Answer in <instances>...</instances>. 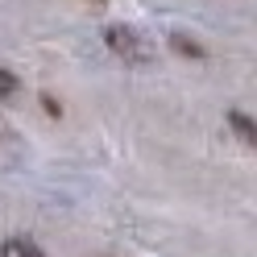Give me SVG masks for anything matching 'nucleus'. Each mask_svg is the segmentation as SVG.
Instances as JSON below:
<instances>
[{"mask_svg":"<svg viewBox=\"0 0 257 257\" xmlns=\"http://www.w3.org/2000/svg\"><path fill=\"white\" fill-rule=\"evenodd\" d=\"M104 46H108L116 58H124L128 67H150V62L158 58L154 46H150V38H141L133 25H108V29H104Z\"/></svg>","mask_w":257,"mask_h":257,"instance_id":"obj_1","label":"nucleus"},{"mask_svg":"<svg viewBox=\"0 0 257 257\" xmlns=\"http://www.w3.org/2000/svg\"><path fill=\"white\" fill-rule=\"evenodd\" d=\"M21 158H25V146H21L17 128H13L5 116H0V170H13V166H21Z\"/></svg>","mask_w":257,"mask_h":257,"instance_id":"obj_2","label":"nucleus"},{"mask_svg":"<svg viewBox=\"0 0 257 257\" xmlns=\"http://www.w3.org/2000/svg\"><path fill=\"white\" fill-rule=\"evenodd\" d=\"M224 120H228V128L236 133V141H240V146H249V150L257 146V128H253V120L245 116V112H236V108H232V112H228Z\"/></svg>","mask_w":257,"mask_h":257,"instance_id":"obj_3","label":"nucleus"},{"mask_svg":"<svg viewBox=\"0 0 257 257\" xmlns=\"http://www.w3.org/2000/svg\"><path fill=\"white\" fill-rule=\"evenodd\" d=\"M0 257H46L38 240H29V236H9L5 245H0Z\"/></svg>","mask_w":257,"mask_h":257,"instance_id":"obj_4","label":"nucleus"},{"mask_svg":"<svg viewBox=\"0 0 257 257\" xmlns=\"http://www.w3.org/2000/svg\"><path fill=\"white\" fill-rule=\"evenodd\" d=\"M170 50L183 54V58H207V50H203L199 42H191L187 34H170Z\"/></svg>","mask_w":257,"mask_h":257,"instance_id":"obj_5","label":"nucleus"},{"mask_svg":"<svg viewBox=\"0 0 257 257\" xmlns=\"http://www.w3.org/2000/svg\"><path fill=\"white\" fill-rule=\"evenodd\" d=\"M17 75H13V71H5V67H0V100H9V95H17Z\"/></svg>","mask_w":257,"mask_h":257,"instance_id":"obj_6","label":"nucleus"}]
</instances>
